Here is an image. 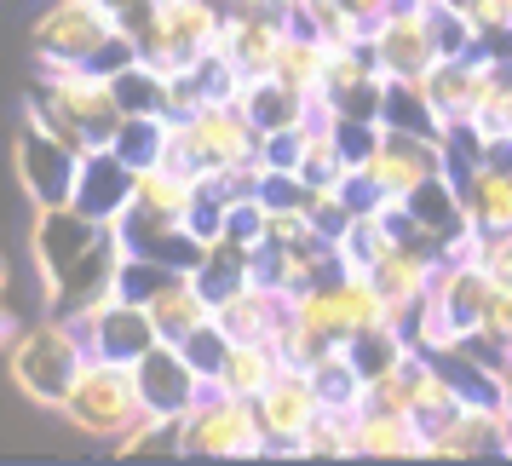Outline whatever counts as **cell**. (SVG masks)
I'll list each match as a JSON object with an SVG mask.
<instances>
[{
    "mask_svg": "<svg viewBox=\"0 0 512 466\" xmlns=\"http://www.w3.org/2000/svg\"><path fill=\"white\" fill-rule=\"evenodd\" d=\"M484 271L495 282H512V231H484Z\"/></svg>",
    "mask_w": 512,
    "mask_h": 466,
    "instance_id": "484cf974",
    "label": "cell"
},
{
    "mask_svg": "<svg viewBox=\"0 0 512 466\" xmlns=\"http://www.w3.org/2000/svg\"><path fill=\"white\" fill-rule=\"evenodd\" d=\"M369 52L374 64L392 75V81H409V75H426L443 58V24H438V0H397L386 18H374L369 29Z\"/></svg>",
    "mask_w": 512,
    "mask_h": 466,
    "instance_id": "ba28073f",
    "label": "cell"
},
{
    "mask_svg": "<svg viewBox=\"0 0 512 466\" xmlns=\"http://www.w3.org/2000/svg\"><path fill=\"white\" fill-rule=\"evenodd\" d=\"M225 6H231V0H225Z\"/></svg>",
    "mask_w": 512,
    "mask_h": 466,
    "instance_id": "83f0119b",
    "label": "cell"
},
{
    "mask_svg": "<svg viewBox=\"0 0 512 466\" xmlns=\"http://www.w3.org/2000/svg\"><path fill=\"white\" fill-rule=\"evenodd\" d=\"M277 81L300 87V93L317 98V104L328 98V41L317 29H300V24L288 29V41H282V52H277Z\"/></svg>",
    "mask_w": 512,
    "mask_h": 466,
    "instance_id": "7402d4cb",
    "label": "cell"
},
{
    "mask_svg": "<svg viewBox=\"0 0 512 466\" xmlns=\"http://www.w3.org/2000/svg\"><path fill=\"white\" fill-rule=\"evenodd\" d=\"M288 317V294L271 277H248L236 282L231 294L213 300V323L225 328L231 340H271Z\"/></svg>",
    "mask_w": 512,
    "mask_h": 466,
    "instance_id": "5bb4252c",
    "label": "cell"
},
{
    "mask_svg": "<svg viewBox=\"0 0 512 466\" xmlns=\"http://www.w3.org/2000/svg\"><path fill=\"white\" fill-rule=\"evenodd\" d=\"M87 340H93V351H104V357L139 363L150 346H162V328H156V317H150V305L144 300H127V294H121V300L87 328Z\"/></svg>",
    "mask_w": 512,
    "mask_h": 466,
    "instance_id": "e0dca14e",
    "label": "cell"
},
{
    "mask_svg": "<svg viewBox=\"0 0 512 466\" xmlns=\"http://www.w3.org/2000/svg\"><path fill=\"white\" fill-rule=\"evenodd\" d=\"M501 397H461L438 426H426V461H466V455H501Z\"/></svg>",
    "mask_w": 512,
    "mask_h": 466,
    "instance_id": "7c38bea8",
    "label": "cell"
},
{
    "mask_svg": "<svg viewBox=\"0 0 512 466\" xmlns=\"http://www.w3.org/2000/svg\"><path fill=\"white\" fill-rule=\"evenodd\" d=\"M75 173H81V150L52 139L41 127L18 121V185L35 208H70L75 202Z\"/></svg>",
    "mask_w": 512,
    "mask_h": 466,
    "instance_id": "9c48e42d",
    "label": "cell"
},
{
    "mask_svg": "<svg viewBox=\"0 0 512 466\" xmlns=\"http://www.w3.org/2000/svg\"><path fill=\"white\" fill-rule=\"evenodd\" d=\"M144 305H150V317H156V328H162V340H185L190 328L213 323V294L202 288L196 271H167L162 288H156Z\"/></svg>",
    "mask_w": 512,
    "mask_h": 466,
    "instance_id": "ac0fdd59",
    "label": "cell"
},
{
    "mask_svg": "<svg viewBox=\"0 0 512 466\" xmlns=\"http://www.w3.org/2000/svg\"><path fill=\"white\" fill-rule=\"evenodd\" d=\"M449 173V144L432 133H409V127H386L374 150L357 162V179L380 202H409L426 179Z\"/></svg>",
    "mask_w": 512,
    "mask_h": 466,
    "instance_id": "52a82bcc",
    "label": "cell"
},
{
    "mask_svg": "<svg viewBox=\"0 0 512 466\" xmlns=\"http://www.w3.org/2000/svg\"><path fill=\"white\" fill-rule=\"evenodd\" d=\"M351 461L357 455V415L351 409H323V420L305 432L300 443V461Z\"/></svg>",
    "mask_w": 512,
    "mask_h": 466,
    "instance_id": "cb8c5ba5",
    "label": "cell"
},
{
    "mask_svg": "<svg viewBox=\"0 0 512 466\" xmlns=\"http://www.w3.org/2000/svg\"><path fill=\"white\" fill-rule=\"evenodd\" d=\"M259 156H265V133L254 127L248 104H231V98H213V104H202V110L185 116V121L173 116L167 150H162V162L190 167V173H202V179L225 173V167L259 162Z\"/></svg>",
    "mask_w": 512,
    "mask_h": 466,
    "instance_id": "7a4b0ae2",
    "label": "cell"
},
{
    "mask_svg": "<svg viewBox=\"0 0 512 466\" xmlns=\"http://www.w3.org/2000/svg\"><path fill=\"white\" fill-rule=\"evenodd\" d=\"M29 87L41 98H52L93 144H110L116 127L127 121L121 93H116V75L98 70V64H70V58H41V52H35V81H29Z\"/></svg>",
    "mask_w": 512,
    "mask_h": 466,
    "instance_id": "5b68a950",
    "label": "cell"
},
{
    "mask_svg": "<svg viewBox=\"0 0 512 466\" xmlns=\"http://www.w3.org/2000/svg\"><path fill=\"white\" fill-rule=\"evenodd\" d=\"M121 35H127V24L110 0H47L29 18V52L70 58V64H98Z\"/></svg>",
    "mask_w": 512,
    "mask_h": 466,
    "instance_id": "8992f818",
    "label": "cell"
},
{
    "mask_svg": "<svg viewBox=\"0 0 512 466\" xmlns=\"http://www.w3.org/2000/svg\"><path fill=\"white\" fill-rule=\"evenodd\" d=\"M58 415L70 432L93 443H121L133 432V420L144 415V386H139V363H121V357H104L93 351L81 374H75L70 397L58 403Z\"/></svg>",
    "mask_w": 512,
    "mask_h": 466,
    "instance_id": "3957f363",
    "label": "cell"
},
{
    "mask_svg": "<svg viewBox=\"0 0 512 466\" xmlns=\"http://www.w3.org/2000/svg\"><path fill=\"white\" fill-rule=\"evenodd\" d=\"M179 346H185V357L213 380V374H219V363H225V351H231V334H225L219 323H202V328H190Z\"/></svg>",
    "mask_w": 512,
    "mask_h": 466,
    "instance_id": "d4e9b609",
    "label": "cell"
},
{
    "mask_svg": "<svg viewBox=\"0 0 512 466\" xmlns=\"http://www.w3.org/2000/svg\"><path fill=\"white\" fill-rule=\"evenodd\" d=\"M87 357H93V340H87L64 311H47L41 323H29L24 334L6 346V374H12V386H18L29 403H41V409L58 415V403L70 397L75 374H81Z\"/></svg>",
    "mask_w": 512,
    "mask_h": 466,
    "instance_id": "6da1fadb",
    "label": "cell"
},
{
    "mask_svg": "<svg viewBox=\"0 0 512 466\" xmlns=\"http://www.w3.org/2000/svg\"><path fill=\"white\" fill-rule=\"evenodd\" d=\"M139 386H144V409L167 420H185L196 409V397L208 392V374L185 357L179 340H162L139 357Z\"/></svg>",
    "mask_w": 512,
    "mask_h": 466,
    "instance_id": "8fae6325",
    "label": "cell"
},
{
    "mask_svg": "<svg viewBox=\"0 0 512 466\" xmlns=\"http://www.w3.org/2000/svg\"><path fill=\"white\" fill-rule=\"evenodd\" d=\"M202 202V173L173 162H144L133 167V213H150V219H185L190 208Z\"/></svg>",
    "mask_w": 512,
    "mask_h": 466,
    "instance_id": "2e32d148",
    "label": "cell"
},
{
    "mask_svg": "<svg viewBox=\"0 0 512 466\" xmlns=\"http://www.w3.org/2000/svg\"><path fill=\"white\" fill-rule=\"evenodd\" d=\"M323 386L311 380V369H282L265 392H259V420L271 432V449L277 455H300L305 432L323 420Z\"/></svg>",
    "mask_w": 512,
    "mask_h": 466,
    "instance_id": "30bf717a",
    "label": "cell"
},
{
    "mask_svg": "<svg viewBox=\"0 0 512 466\" xmlns=\"http://www.w3.org/2000/svg\"><path fill=\"white\" fill-rule=\"evenodd\" d=\"M357 455H369V461H426V420L386 409V403H363L357 409Z\"/></svg>",
    "mask_w": 512,
    "mask_h": 466,
    "instance_id": "9a60e30c",
    "label": "cell"
},
{
    "mask_svg": "<svg viewBox=\"0 0 512 466\" xmlns=\"http://www.w3.org/2000/svg\"><path fill=\"white\" fill-rule=\"evenodd\" d=\"M179 455H219V461H259V455H277L271 449V432L259 420L254 397L236 392H208L196 397V409L179 420Z\"/></svg>",
    "mask_w": 512,
    "mask_h": 466,
    "instance_id": "277c9868",
    "label": "cell"
},
{
    "mask_svg": "<svg viewBox=\"0 0 512 466\" xmlns=\"http://www.w3.org/2000/svg\"><path fill=\"white\" fill-rule=\"evenodd\" d=\"M248 116L265 139H277V133H300L305 121L317 116V98H305L300 87H288L277 75H259L254 93H248Z\"/></svg>",
    "mask_w": 512,
    "mask_h": 466,
    "instance_id": "44dd1931",
    "label": "cell"
},
{
    "mask_svg": "<svg viewBox=\"0 0 512 466\" xmlns=\"http://www.w3.org/2000/svg\"><path fill=\"white\" fill-rule=\"evenodd\" d=\"M75 208L98 219V225H116L121 213L133 208V162L121 156L116 144H93L81 156V173H75Z\"/></svg>",
    "mask_w": 512,
    "mask_h": 466,
    "instance_id": "4fadbf2b",
    "label": "cell"
},
{
    "mask_svg": "<svg viewBox=\"0 0 512 466\" xmlns=\"http://www.w3.org/2000/svg\"><path fill=\"white\" fill-rule=\"evenodd\" d=\"M507 346H512V282H495V294H489L478 328L466 334V351L484 357L489 369H495V357H501Z\"/></svg>",
    "mask_w": 512,
    "mask_h": 466,
    "instance_id": "603a6c76",
    "label": "cell"
},
{
    "mask_svg": "<svg viewBox=\"0 0 512 466\" xmlns=\"http://www.w3.org/2000/svg\"><path fill=\"white\" fill-rule=\"evenodd\" d=\"M461 202L484 231H512V162L484 156L461 173Z\"/></svg>",
    "mask_w": 512,
    "mask_h": 466,
    "instance_id": "d6986e66",
    "label": "cell"
},
{
    "mask_svg": "<svg viewBox=\"0 0 512 466\" xmlns=\"http://www.w3.org/2000/svg\"><path fill=\"white\" fill-rule=\"evenodd\" d=\"M110 6H116V12H133V6H144V0H110Z\"/></svg>",
    "mask_w": 512,
    "mask_h": 466,
    "instance_id": "4316f807",
    "label": "cell"
},
{
    "mask_svg": "<svg viewBox=\"0 0 512 466\" xmlns=\"http://www.w3.org/2000/svg\"><path fill=\"white\" fill-rule=\"evenodd\" d=\"M282 369H288V363H282V351L271 346V340H231V351H225V363H219V374H213L208 386L259 403V392H265Z\"/></svg>",
    "mask_w": 512,
    "mask_h": 466,
    "instance_id": "ffe728a7",
    "label": "cell"
}]
</instances>
